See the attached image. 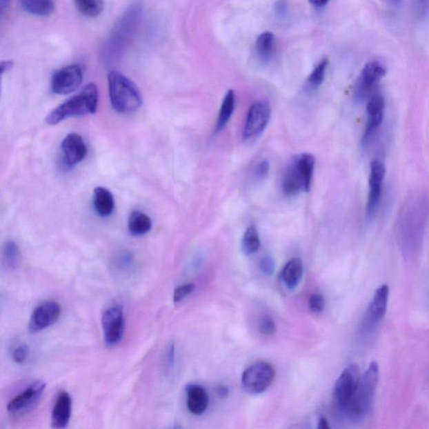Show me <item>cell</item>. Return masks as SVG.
<instances>
[{
	"label": "cell",
	"instance_id": "cell-1",
	"mask_svg": "<svg viewBox=\"0 0 429 429\" xmlns=\"http://www.w3.org/2000/svg\"><path fill=\"white\" fill-rule=\"evenodd\" d=\"M143 17L142 3H132L111 30L105 42L101 57L106 63H114L123 57L137 34Z\"/></svg>",
	"mask_w": 429,
	"mask_h": 429
},
{
	"label": "cell",
	"instance_id": "cell-2",
	"mask_svg": "<svg viewBox=\"0 0 429 429\" xmlns=\"http://www.w3.org/2000/svg\"><path fill=\"white\" fill-rule=\"evenodd\" d=\"M378 375L379 368L377 362L373 361L360 377L352 399L341 411L350 420H361L368 415L375 397Z\"/></svg>",
	"mask_w": 429,
	"mask_h": 429
},
{
	"label": "cell",
	"instance_id": "cell-3",
	"mask_svg": "<svg viewBox=\"0 0 429 429\" xmlns=\"http://www.w3.org/2000/svg\"><path fill=\"white\" fill-rule=\"evenodd\" d=\"M97 106H99V90L95 84L90 83L78 94L72 97L50 112L46 117V122L49 126H57L72 117L93 114L97 112Z\"/></svg>",
	"mask_w": 429,
	"mask_h": 429
},
{
	"label": "cell",
	"instance_id": "cell-4",
	"mask_svg": "<svg viewBox=\"0 0 429 429\" xmlns=\"http://www.w3.org/2000/svg\"><path fill=\"white\" fill-rule=\"evenodd\" d=\"M109 96L112 108L123 114H130L142 106L141 92L137 86L122 73L112 71L108 74Z\"/></svg>",
	"mask_w": 429,
	"mask_h": 429
},
{
	"label": "cell",
	"instance_id": "cell-5",
	"mask_svg": "<svg viewBox=\"0 0 429 429\" xmlns=\"http://www.w3.org/2000/svg\"><path fill=\"white\" fill-rule=\"evenodd\" d=\"M275 370L266 361H259L245 370L241 383L246 392L261 394L267 391L274 381Z\"/></svg>",
	"mask_w": 429,
	"mask_h": 429
},
{
	"label": "cell",
	"instance_id": "cell-6",
	"mask_svg": "<svg viewBox=\"0 0 429 429\" xmlns=\"http://www.w3.org/2000/svg\"><path fill=\"white\" fill-rule=\"evenodd\" d=\"M83 80V71L78 64L69 65L53 73L52 77V92L57 95H68L80 88Z\"/></svg>",
	"mask_w": 429,
	"mask_h": 429
},
{
	"label": "cell",
	"instance_id": "cell-7",
	"mask_svg": "<svg viewBox=\"0 0 429 429\" xmlns=\"http://www.w3.org/2000/svg\"><path fill=\"white\" fill-rule=\"evenodd\" d=\"M271 107L266 101H257L249 108L243 130V139L259 137L271 118Z\"/></svg>",
	"mask_w": 429,
	"mask_h": 429
},
{
	"label": "cell",
	"instance_id": "cell-8",
	"mask_svg": "<svg viewBox=\"0 0 429 429\" xmlns=\"http://www.w3.org/2000/svg\"><path fill=\"white\" fill-rule=\"evenodd\" d=\"M386 177V167L384 163L379 161H373L370 163L368 202H366V218L372 220L375 217L379 208L381 188Z\"/></svg>",
	"mask_w": 429,
	"mask_h": 429
},
{
	"label": "cell",
	"instance_id": "cell-9",
	"mask_svg": "<svg viewBox=\"0 0 429 429\" xmlns=\"http://www.w3.org/2000/svg\"><path fill=\"white\" fill-rule=\"evenodd\" d=\"M360 377L357 366L352 365L344 370L335 382L333 391L334 401L341 411L352 399Z\"/></svg>",
	"mask_w": 429,
	"mask_h": 429
},
{
	"label": "cell",
	"instance_id": "cell-10",
	"mask_svg": "<svg viewBox=\"0 0 429 429\" xmlns=\"http://www.w3.org/2000/svg\"><path fill=\"white\" fill-rule=\"evenodd\" d=\"M123 308L119 306L109 308L103 315V337L107 346H115L122 341L124 332Z\"/></svg>",
	"mask_w": 429,
	"mask_h": 429
},
{
	"label": "cell",
	"instance_id": "cell-11",
	"mask_svg": "<svg viewBox=\"0 0 429 429\" xmlns=\"http://www.w3.org/2000/svg\"><path fill=\"white\" fill-rule=\"evenodd\" d=\"M46 385L43 381H36L24 392L14 397L8 404L7 410L13 416H21L32 410L44 393Z\"/></svg>",
	"mask_w": 429,
	"mask_h": 429
},
{
	"label": "cell",
	"instance_id": "cell-12",
	"mask_svg": "<svg viewBox=\"0 0 429 429\" xmlns=\"http://www.w3.org/2000/svg\"><path fill=\"white\" fill-rule=\"evenodd\" d=\"M61 306L54 301H46L38 306L33 311L29 323V331L34 334L48 329L58 321Z\"/></svg>",
	"mask_w": 429,
	"mask_h": 429
},
{
	"label": "cell",
	"instance_id": "cell-13",
	"mask_svg": "<svg viewBox=\"0 0 429 429\" xmlns=\"http://www.w3.org/2000/svg\"><path fill=\"white\" fill-rule=\"evenodd\" d=\"M387 70L380 62L372 61L368 62L362 69L355 89V96L358 100H363L364 97L386 76Z\"/></svg>",
	"mask_w": 429,
	"mask_h": 429
},
{
	"label": "cell",
	"instance_id": "cell-14",
	"mask_svg": "<svg viewBox=\"0 0 429 429\" xmlns=\"http://www.w3.org/2000/svg\"><path fill=\"white\" fill-rule=\"evenodd\" d=\"M62 161L68 168L81 163L88 154V148L83 137L77 132L69 134L61 143Z\"/></svg>",
	"mask_w": 429,
	"mask_h": 429
},
{
	"label": "cell",
	"instance_id": "cell-15",
	"mask_svg": "<svg viewBox=\"0 0 429 429\" xmlns=\"http://www.w3.org/2000/svg\"><path fill=\"white\" fill-rule=\"evenodd\" d=\"M385 100L381 95H375L370 99L366 104V131L362 138V146H366L372 138L377 128L381 126L384 119Z\"/></svg>",
	"mask_w": 429,
	"mask_h": 429
},
{
	"label": "cell",
	"instance_id": "cell-16",
	"mask_svg": "<svg viewBox=\"0 0 429 429\" xmlns=\"http://www.w3.org/2000/svg\"><path fill=\"white\" fill-rule=\"evenodd\" d=\"M389 299V288L388 286H381L377 288L374 295L372 303L366 315V323L369 326H375L383 319L387 312Z\"/></svg>",
	"mask_w": 429,
	"mask_h": 429
},
{
	"label": "cell",
	"instance_id": "cell-17",
	"mask_svg": "<svg viewBox=\"0 0 429 429\" xmlns=\"http://www.w3.org/2000/svg\"><path fill=\"white\" fill-rule=\"evenodd\" d=\"M72 403L69 393L62 392L58 395L52 413V424L54 428H65L71 419Z\"/></svg>",
	"mask_w": 429,
	"mask_h": 429
},
{
	"label": "cell",
	"instance_id": "cell-18",
	"mask_svg": "<svg viewBox=\"0 0 429 429\" xmlns=\"http://www.w3.org/2000/svg\"><path fill=\"white\" fill-rule=\"evenodd\" d=\"M187 408L194 415H201L209 404L208 394L201 386L190 384L186 387Z\"/></svg>",
	"mask_w": 429,
	"mask_h": 429
},
{
	"label": "cell",
	"instance_id": "cell-19",
	"mask_svg": "<svg viewBox=\"0 0 429 429\" xmlns=\"http://www.w3.org/2000/svg\"><path fill=\"white\" fill-rule=\"evenodd\" d=\"M93 206L101 217H108L114 212L115 202L110 190L104 187H97L93 192Z\"/></svg>",
	"mask_w": 429,
	"mask_h": 429
},
{
	"label": "cell",
	"instance_id": "cell-20",
	"mask_svg": "<svg viewBox=\"0 0 429 429\" xmlns=\"http://www.w3.org/2000/svg\"><path fill=\"white\" fill-rule=\"evenodd\" d=\"M294 163L301 177L303 191L308 192L310 190L312 181H313L315 159L310 153H303L297 156L294 159Z\"/></svg>",
	"mask_w": 429,
	"mask_h": 429
},
{
	"label": "cell",
	"instance_id": "cell-21",
	"mask_svg": "<svg viewBox=\"0 0 429 429\" xmlns=\"http://www.w3.org/2000/svg\"><path fill=\"white\" fill-rule=\"evenodd\" d=\"M282 190L287 197H295L303 191L302 179L294 161L288 166L283 175Z\"/></svg>",
	"mask_w": 429,
	"mask_h": 429
},
{
	"label": "cell",
	"instance_id": "cell-22",
	"mask_svg": "<svg viewBox=\"0 0 429 429\" xmlns=\"http://www.w3.org/2000/svg\"><path fill=\"white\" fill-rule=\"evenodd\" d=\"M303 265L302 260L299 257H295L288 261L284 266L282 274V280L288 288L294 290L297 287L302 279Z\"/></svg>",
	"mask_w": 429,
	"mask_h": 429
},
{
	"label": "cell",
	"instance_id": "cell-23",
	"mask_svg": "<svg viewBox=\"0 0 429 429\" xmlns=\"http://www.w3.org/2000/svg\"><path fill=\"white\" fill-rule=\"evenodd\" d=\"M128 228L132 236L146 235L152 229L151 218L140 210H134L128 218Z\"/></svg>",
	"mask_w": 429,
	"mask_h": 429
},
{
	"label": "cell",
	"instance_id": "cell-24",
	"mask_svg": "<svg viewBox=\"0 0 429 429\" xmlns=\"http://www.w3.org/2000/svg\"><path fill=\"white\" fill-rule=\"evenodd\" d=\"M23 10L36 17H46L54 10V0H19Z\"/></svg>",
	"mask_w": 429,
	"mask_h": 429
},
{
	"label": "cell",
	"instance_id": "cell-25",
	"mask_svg": "<svg viewBox=\"0 0 429 429\" xmlns=\"http://www.w3.org/2000/svg\"><path fill=\"white\" fill-rule=\"evenodd\" d=\"M275 48V37L274 33L266 31L257 37L255 44L256 53L260 61L267 63L272 59Z\"/></svg>",
	"mask_w": 429,
	"mask_h": 429
},
{
	"label": "cell",
	"instance_id": "cell-26",
	"mask_svg": "<svg viewBox=\"0 0 429 429\" xmlns=\"http://www.w3.org/2000/svg\"><path fill=\"white\" fill-rule=\"evenodd\" d=\"M236 95L233 90H229L222 101L219 115H218L216 132H220L227 126L235 110Z\"/></svg>",
	"mask_w": 429,
	"mask_h": 429
},
{
	"label": "cell",
	"instance_id": "cell-27",
	"mask_svg": "<svg viewBox=\"0 0 429 429\" xmlns=\"http://www.w3.org/2000/svg\"><path fill=\"white\" fill-rule=\"evenodd\" d=\"M329 61L323 59L315 66L306 81V90L308 92H314L321 87L325 81L327 68Z\"/></svg>",
	"mask_w": 429,
	"mask_h": 429
},
{
	"label": "cell",
	"instance_id": "cell-28",
	"mask_svg": "<svg viewBox=\"0 0 429 429\" xmlns=\"http://www.w3.org/2000/svg\"><path fill=\"white\" fill-rule=\"evenodd\" d=\"M260 237L256 226L251 225L246 230L241 247L245 255H251L259 250Z\"/></svg>",
	"mask_w": 429,
	"mask_h": 429
},
{
	"label": "cell",
	"instance_id": "cell-29",
	"mask_svg": "<svg viewBox=\"0 0 429 429\" xmlns=\"http://www.w3.org/2000/svg\"><path fill=\"white\" fill-rule=\"evenodd\" d=\"M77 9L84 17L95 18L103 12V0H75Z\"/></svg>",
	"mask_w": 429,
	"mask_h": 429
},
{
	"label": "cell",
	"instance_id": "cell-30",
	"mask_svg": "<svg viewBox=\"0 0 429 429\" xmlns=\"http://www.w3.org/2000/svg\"><path fill=\"white\" fill-rule=\"evenodd\" d=\"M19 260L21 253L17 244L13 241H8L3 250V262L6 268L14 270L18 268Z\"/></svg>",
	"mask_w": 429,
	"mask_h": 429
},
{
	"label": "cell",
	"instance_id": "cell-31",
	"mask_svg": "<svg viewBox=\"0 0 429 429\" xmlns=\"http://www.w3.org/2000/svg\"><path fill=\"white\" fill-rule=\"evenodd\" d=\"M259 330L264 335H274L276 331V325L274 321L268 316H263L259 321Z\"/></svg>",
	"mask_w": 429,
	"mask_h": 429
},
{
	"label": "cell",
	"instance_id": "cell-32",
	"mask_svg": "<svg viewBox=\"0 0 429 429\" xmlns=\"http://www.w3.org/2000/svg\"><path fill=\"white\" fill-rule=\"evenodd\" d=\"M196 288L194 283H187L184 286L175 288L174 292V302L179 303L186 299L187 296L191 294Z\"/></svg>",
	"mask_w": 429,
	"mask_h": 429
},
{
	"label": "cell",
	"instance_id": "cell-33",
	"mask_svg": "<svg viewBox=\"0 0 429 429\" xmlns=\"http://www.w3.org/2000/svg\"><path fill=\"white\" fill-rule=\"evenodd\" d=\"M310 310L315 314H319L325 308V299L321 295L315 294L309 299Z\"/></svg>",
	"mask_w": 429,
	"mask_h": 429
},
{
	"label": "cell",
	"instance_id": "cell-34",
	"mask_svg": "<svg viewBox=\"0 0 429 429\" xmlns=\"http://www.w3.org/2000/svg\"><path fill=\"white\" fill-rule=\"evenodd\" d=\"M412 9L416 17L420 19L426 17L428 11V0H412Z\"/></svg>",
	"mask_w": 429,
	"mask_h": 429
},
{
	"label": "cell",
	"instance_id": "cell-35",
	"mask_svg": "<svg viewBox=\"0 0 429 429\" xmlns=\"http://www.w3.org/2000/svg\"><path fill=\"white\" fill-rule=\"evenodd\" d=\"M260 269L264 275L268 276L272 275L275 270V262L274 259L270 256L264 257L263 259L261 260Z\"/></svg>",
	"mask_w": 429,
	"mask_h": 429
},
{
	"label": "cell",
	"instance_id": "cell-36",
	"mask_svg": "<svg viewBox=\"0 0 429 429\" xmlns=\"http://www.w3.org/2000/svg\"><path fill=\"white\" fill-rule=\"evenodd\" d=\"M29 355L28 346L26 345L19 346L14 349L13 352V359L18 364L24 363Z\"/></svg>",
	"mask_w": 429,
	"mask_h": 429
},
{
	"label": "cell",
	"instance_id": "cell-37",
	"mask_svg": "<svg viewBox=\"0 0 429 429\" xmlns=\"http://www.w3.org/2000/svg\"><path fill=\"white\" fill-rule=\"evenodd\" d=\"M270 170V163L268 161H261L257 163L255 169V177L259 179H263L266 178Z\"/></svg>",
	"mask_w": 429,
	"mask_h": 429
},
{
	"label": "cell",
	"instance_id": "cell-38",
	"mask_svg": "<svg viewBox=\"0 0 429 429\" xmlns=\"http://www.w3.org/2000/svg\"><path fill=\"white\" fill-rule=\"evenodd\" d=\"M275 11L277 17L279 18L286 17L288 13L287 3L284 1V0H279V1L275 3Z\"/></svg>",
	"mask_w": 429,
	"mask_h": 429
},
{
	"label": "cell",
	"instance_id": "cell-39",
	"mask_svg": "<svg viewBox=\"0 0 429 429\" xmlns=\"http://www.w3.org/2000/svg\"><path fill=\"white\" fill-rule=\"evenodd\" d=\"M14 62L12 61H0V94H1L2 89V78L3 74L10 71L11 68H13Z\"/></svg>",
	"mask_w": 429,
	"mask_h": 429
},
{
	"label": "cell",
	"instance_id": "cell-40",
	"mask_svg": "<svg viewBox=\"0 0 429 429\" xmlns=\"http://www.w3.org/2000/svg\"><path fill=\"white\" fill-rule=\"evenodd\" d=\"M174 345L170 346L169 350H168L167 353V363L170 366H172L174 365Z\"/></svg>",
	"mask_w": 429,
	"mask_h": 429
},
{
	"label": "cell",
	"instance_id": "cell-41",
	"mask_svg": "<svg viewBox=\"0 0 429 429\" xmlns=\"http://www.w3.org/2000/svg\"><path fill=\"white\" fill-rule=\"evenodd\" d=\"M217 395L221 397V399H226L229 395V389L226 386H219L217 390Z\"/></svg>",
	"mask_w": 429,
	"mask_h": 429
},
{
	"label": "cell",
	"instance_id": "cell-42",
	"mask_svg": "<svg viewBox=\"0 0 429 429\" xmlns=\"http://www.w3.org/2000/svg\"><path fill=\"white\" fill-rule=\"evenodd\" d=\"M312 6L316 8L325 7L330 0H309Z\"/></svg>",
	"mask_w": 429,
	"mask_h": 429
},
{
	"label": "cell",
	"instance_id": "cell-43",
	"mask_svg": "<svg viewBox=\"0 0 429 429\" xmlns=\"http://www.w3.org/2000/svg\"><path fill=\"white\" fill-rule=\"evenodd\" d=\"M318 428L319 429H329L330 425L328 421L326 419V417H321V419L319 420Z\"/></svg>",
	"mask_w": 429,
	"mask_h": 429
},
{
	"label": "cell",
	"instance_id": "cell-44",
	"mask_svg": "<svg viewBox=\"0 0 429 429\" xmlns=\"http://www.w3.org/2000/svg\"><path fill=\"white\" fill-rule=\"evenodd\" d=\"M391 1H392L394 3H399L401 2V0H391Z\"/></svg>",
	"mask_w": 429,
	"mask_h": 429
}]
</instances>
